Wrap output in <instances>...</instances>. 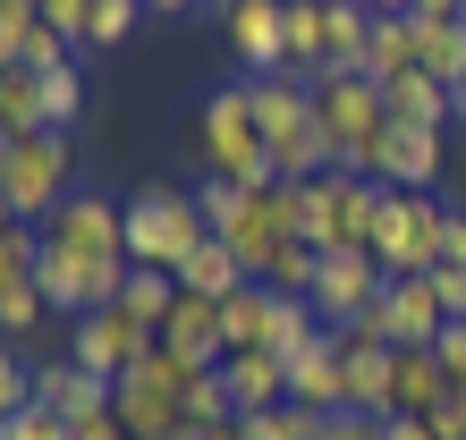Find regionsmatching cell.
Here are the masks:
<instances>
[{
    "instance_id": "1",
    "label": "cell",
    "mask_w": 466,
    "mask_h": 440,
    "mask_svg": "<svg viewBox=\"0 0 466 440\" xmlns=\"http://www.w3.org/2000/svg\"><path fill=\"white\" fill-rule=\"evenodd\" d=\"M204 365H187L178 347H161L153 355H136V373L111 381V415L127 424V440H161V432H187V381H196Z\"/></svg>"
},
{
    "instance_id": "2",
    "label": "cell",
    "mask_w": 466,
    "mask_h": 440,
    "mask_svg": "<svg viewBox=\"0 0 466 440\" xmlns=\"http://www.w3.org/2000/svg\"><path fill=\"white\" fill-rule=\"evenodd\" d=\"M314 127L339 145V170L365 178L373 135L390 127V110H381V85H373L365 68H314Z\"/></svg>"
},
{
    "instance_id": "3",
    "label": "cell",
    "mask_w": 466,
    "mask_h": 440,
    "mask_svg": "<svg viewBox=\"0 0 466 440\" xmlns=\"http://www.w3.org/2000/svg\"><path fill=\"white\" fill-rule=\"evenodd\" d=\"M212 229H204V212H196V195H178V186H136L127 195V263H153V271H170L178 280V263L196 255Z\"/></svg>"
},
{
    "instance_id": "4",
    "label": "cell",
    "mask_w": 466,
    "mask_h": 440,
    "mask_svg": "<svg viewBox=\"0 0 466 440\" xmlns=\"http://www.w3.org/2000/svg\"><path fill=\"white\" fill-rule=\"evenodd\" d=\"M196 127H204V161H212V178H229V186H271L280 170H271V145L255 135V102H246V85H221L204 110H196Z\"/></svg>"
},
{
    "instance_id": "5",
    "label": "cell",
    "mask_w": 466,
    "mask_h": 440,
    "mask_svg": "<svg viewBox=\"0 0 466 440\" xmlns=\"http://www.w3.org/2000/svg\"><path fill=\"white\" fill-rule=\"evenodd\" d=\"M68 170H76V153H68V135H60V127H51V135H25V145L0 153V204H9L25 229H43V220L76 195Z\"/></svg>"
},
{
    "instance_id": "6",
    "label": "cell",
    "mask_w": 466,
    "mask_h": 440,
    "mask_svg": "<svg viewBox=\"0 0 466 440\" xmlns=\"http://www.w3.org/2000/svg\"><path fill=\"white\" fill-rule=\"evenodd\" d=\"M441 255H450V212L432 195H390V212H381V229H373V263L390 271V280H424Z\"/></svg>"
},
{
    "instance_id": "7",
    "label": "cell",
    "mask_w": 466,
    "mask_h": 440,
    "mask_svg": "<svg viewBox=\"0 0 466 440\" xmlns=\"http://www.w3.org/2000/svg\"><path fill=\"white\" fill-rule=\"evenodd\" d=\"M289 237H297V186H289V178H271V186H255V195H238L229 229H221V245L246 263V280H263L271 255H280Z\"/></svg>"
},
{
    "instance_id": "8",
    "label": "cell",
    "mask_w": 466,
    "mask_h": 440,
    "mask_svg": "<svg viewBox=\"0 0 466 440\" xmlns=\"http://www.w3.org/2000/svg\"><path fill=\"white\" fill-rule=\"evenodd\" d=\"M43 237L68 245V255H86L94 271H127V204H111V195H68L43 220Z\"/></svg>"
},
{
    "instance_id": "9",
    "label": "cell",
    "mask_w": 466,
    "mask_h": 440,
    "mask_svg": "<svg viewBox=\"0 0 466 440\" xmlns=\"http://www.w3.org/2000/svg\"><path fill=\"white\" fill-rule=\"evenodd\" d=\"M153 339H161V330H145V322L119 314V305H102L86 322H68V365H86L94 381H127L136 355H153Z\"/></svg>"
},
{
    "instance_id": "10",
    "label": "cell",
    "mask_w": 466,
    "mask_h": 440,
    "mask_svg": "<svg viewBox=\"0 0 466 440\" xmlns=\"http://www.w3.org/2000/svg\"><path fill=\"white\" fill-rule=\"evenodd\" d=\"M381 288H390V271H381L373 255H322L314 288H306V305H314V322H322V330H348V322L365 314Z\"/></svg>"
},
{
    "instance_id": "11",
    "label": "cell",
    "mask_w": 466,
    "mask_h": 440,
    "mask_svg": "<svg viewBox=\"0 0 466 440\" xmlns=\"http://www.w3.org/2000/svg\"><path fill=\"white\" fill-rule=\"evenodd\" d=\"M373 186H390V195H432V178H441V135L432 127H381L373 135V161H365Z\"/></svg>"
},
{
    "instance_id": "12",
    "label": "cell",
    "mask_w": 466,
    "mask_h": 440,
    "mask_svg": "<svg viewBox=\"0 0 466 440\" xmlns=\"http://www.w3.org/2000/svg\"><path fill=\"white\" fill-rule=\"evenodd\" d=\"M289 406H314V415H339L348 406V339L339 330H314L289 355Z\"/></svg>"
},
{
    "instance_id": "13",
    "label": "cell",
    "mask_w": 466,
    "mask_h": 440,
    "mask_svg": "<svg viewBox=\"0 0 466 440\" xmlns=\"http://www.w3.org/2000/svg\"><path fill=\"white\" fill-rule=\"evenodd\" d=\"M280 9H289V0H212V17L229 25V60H238L246 76L289 68V60H280Z\"/></svg>"
},
{
    "instance_id": "14",
    "label": "cell",
    "mask_w": 466,
    "mask_h": 440,
    "mask_svg": "<svg viewBox=\"0 0 466 440\" xmlns=\"http://www.w3.org/2000/svg\"><path fill=\"white\" fill-rule=\"evenodd\" d=\"M221 373H229V398H238V415H263V406H289V365H280L271 347L221 355Z\"/></svg>"
},
{
    "instance_id": "15",
    "label": "cell",
    "mask_w": 466,
    "mask_h": 440,
    "mask_svg": "<svg viewBox=\"0 0 466 440\" xmlns=\"http://www.w3.org/2000/svg\"><path fill=\"white\" fill-rule=\"evenodd\" d=\"M381 110H390L399 127H432V135H441V127L458 119V94L432 85L424 68H407V76H390V85H381Z\"/></svg>"
},
{
    "instance_id": "16",
    "label": "cell",
    "mask_w": 466,
    "mask_h": 440,
    "mask_svg": "<svg viewBox=\"0 0 466 440\" xmlns=\"http://www.w3.org/2000/svg\"><path fill=\"white\" fill-rule=\"evenodd\" d=\"M381 305H390V347H432L441 339V296H432V280H390V296H381Z\"/></svg>"
},
{
    "instance_id": "17",
    "label": "cell",
    "mask_w": 466,
    "mask_h": 440,
    "mask_svg": "<svg viewBox=\"0 0 466 440\" xmlns=\"http://www.w3.org/2000/svg\"><path fill=\"white\" fill-rule=\"evenodd\" d=\"M458 390V381L441 373V355L432 347H399V381H390V415H432Z\"/></svg>"
},
{
    "instance_id": "18",
    "label": "cell",
    "mask_w": 466,
    "mask_h": 440,
    "mask_svg": "<svg viewBox=\"0 0 466 440\" xmlns=\"http://www.w3.org/2000/svg\"><path fill=\"white\" fill-rule=\"evenodd\" d=\"M407 25H416V68L458 94L466 85V25L458 17H407Z\"/></svg>"
},
{
    "instance_id": "19",
    "label": "cell",
    "mask_w": 466,
    "mask_h": 440,
    "mask_svg": "<svg viewBox=\"0 0 466 440\" xmlns=\"http://www.w3.org/2000/svg\"><path fill=\"white\" fill-rule=\"evenodd\" d=\"M178 288H187V296H212V305H229V296H238V288H255V280H246V263L229 255L221 237H204L196 255L178 263Z\"/></svg>"
},
{
    "instance_id": "20",
    "label": "cell",
    "mask_w": 466,
    "mask_h": 440,
    "mask_svg": "<svg viewBox=\"0 0 466 440\" xmlns=\"http://www.w3.org/2000/svg\"><path fill=\"white\" fill-rule=\"evenodd\" d=\"M390 381H399V347H356L348 339V406L390 424Z\"/></svg>"
},
{
    "instance_id": "21",
    "label": "cell",
    "mask_w": 466,
    "mask_h": 440,
    "mask_svg": "<svg viewBox=\"0 0 466 440\" xmlns=\"http://www.w3.org/2000/svg\"><path fill=\"white\" fill-rule=\"evenodd\" d=\"M280 60L297 76H314L322 60H331V25H322V0H289L280 9Z\"/></svg>"
},
{
    "instance_id": "22",
    "label": "cell",
    "mask_w": 466,
    "mask_h": 440,
    "mask_svg": "<svg viewBox=\"0 0 466 440\" xmlns=\"http://www.w3.org/2000/svg\"><path fill=\"white\" fill-rule=\"evenodd\" d=\"M0 135H9V145H25V135H51L43 76H25V68H0Z\"/></svg>"
},
{
    "instance_id": "23",
    "label": "cell",
    "mask_w": 466,
    "mask_h": 440,
    "mask_svg": "<svg viewBox=\"0 0 466 440\" xmlns=\"http://www.w3.org/2000/svg\"><path fill=\"white\" fill-rule=\"evenodd\" d=\"M271 305H280V288H238L229 305H221V339H229V355H246V347H263L271 339Z\"/></svg>"
},
{
    "instance_id": "24",
    "label": "cell",
    "mask_w": 466,
    "mask_h": 440,
    "mask_svg": "<svg viewBox=\"0 0 466 440\" xmlns=\"http://www.w3.org/2000/svg\"><path fill=\"white\" fill-rule=\"evenodd\" d=\"M416 68V25L407 17H373V43H365V76L373 85H390V76Z\"/></svg>"
},
{
    "instance_id": "25",
    "label": "cell",
    "mask_w": 466,
    "mask_h": 440,
    "mask_svg": "<svg viewBox=\"0 0 466 440\" xmlns=\"http://www.w3.org/2000/svg\"><path fill=\"white\" fill-rule=\"evenodd\" d=\"M170 305H178V280H170V271H153V263H136L127 288H119V314H136L145 330H161V322H170Z\"/></svg>"
},
{
    "instance_id": "26",
    "label": "cell",
    "mask_w": 466,
    "mask_h": 440,
    "mask_svg": "<svg viewBox=\"0 0 466 440\" xmlns=\"http://www.w3.org/2000/svg\"><path fill=\"white\" fill-rule=\"evenodd\" d=\"M221 424H238V398H229V373L212 365L187 381V432H221Z\"/></svg>"
},
{
    "instance_id": "27",
    "label": "cell",
    "mask_w": 466,
    "mask_h": 440,
    "mask_svg": "<svg viewBox=\"0 0 466 440\" xmlns=\"http://www.w3.org/2000/svg\"><path fill=\"white\" fill-rule=\"evenodd\" d=\"M322 415L314 406H263V415H238V440H314Z\"/></svg>"
},
{
    "instance_id": "28",
    "label": "cell",
    "mask_w": 466,
    "mask_h": 440,
    "mask_svg": "<svg viewBox=\"0 0 466 440\" xmlns=\"http://www.w3.org/2000/svg\"><path fill=\"white\" fill-rule=\"evenodd\" d=\"M314 271H322V245H306V237H289L280 255H271V271H263V288H280V296H306V288H314Z\"/></svg>"
},
{
    "instance_id": "29",
    "label": "cell",
    "mask_w": 466,
    "mask_h": 440,
    "mask_svg": "<svg viewBox=\"0 0 466 440\" xmlns=\"http://www.w3.org/2000/svg\"><path fill=\"white\" fill-rule=\"evenodd\" d=\"M145 17H153L145 0H94V35H86V51H119Z\"/></svg>"
},
{
    "instance_id": "30",
    "label": "cell",
    "mask_w": 466,
    "mask_h": 440,
    "mask_svg": "<svg viewBox=\"0 0 466 440\" xmlns=\"http://www.w3.org/2000/svg\"><path fill=\"white\" fill-rule=\"evenodd\" d=\"M35 263H43V229H0V288H25L35 280Z\"/></svg>"
},
{
    "instance_id": "31",
    "label": "cell",
    "mask_w": 466,
    "mask_h": 440,
    "mask_svg": "<svg viewBox=\"0 0 466 440\" xmlns=\"http://www.w3.org/2000/svg\"><path fill=\"white\" fill-rule=\"evenodd\" d=\"M43 110H51V127H60V135L76 127V110H86V76H76V60L43 76Z\"/></svg>"
},
{
    "instance_id": "32",
    "label": "cell",
    "mask_w": 466,
    "mask_h": 440,
    "mask_svg": "<svg viewBox=\"0 0 466 440\" xmlns=\"http://www.w3.org/2000/svg\"><path fill=\"white\" fill-rule=\"evenodd\" d=\"M25 406H35V365H25V355L0 339V424L25 415Z\"/></svg>"
},
{
    "instance_id": "33",
    "label": "cell",
    "mask_w": 466,
    "mask_h": 440,
    "mask_svg": "<svg viewBox=\"0 0 466 440\" xmlns=\"http://www.w3.org/2000/svg\"><path fill=\"white\" fill-rule=\"evenodd\" d=\"M43 288L25 280V288H0V339H35V322H43Z\"/></svg>"
},
{
    "instance_id": "34",
    "label": "cell",
    "mask_w": 466,
    "mask_h": 440,
    "mask_svg": "<svg viewBox=\"0 0 466 440\" xmlns=\"http://www.w3.org/2000/svg\"><path fill=\"white\" fill-rule=\"evenodd\" d=\"M35 0H0V68H17L25 60V43H35Z\"/></svg>"
},
{
    "instance_id": "35",
    "label": "cell",
    "mask_w": 466,
    "mask_h": 440,
    "mask_svg": "<svg viewBox=\"0 0 466 440\" xmlns=\"http://www.w3.org/2000/svg\"><path fill=\"white\" fill-rule=\"evenodd\" d=\"M35 17H43L60 43H76V51H86V35H94V0H35Z\"/></svg>"
},
{
    "instance_id": "36",
    "label": "cell",
    "mask_w": 466,
    "mask_h": 440,
    "mask_svg": "<svg viewBox=\"0 0 466 440\" xmlns=\"http://www.w3.org/2000/svg\"><path fill=\"white\" fill-rule=\"evenodd\" d=\"M238 195H246V186H229V178H204V186H196V212H204V229H212V237L229 229V212H238Z\"/></svg>"
},
{
    "instance_id": "37",
    "label": "cell",
    "mask_w": 466,
    "mask_h": 440,
    "mask_svg": "<svg viewBox=\"0 0 466 440\" xmlns=\"http://www.w3.org/2000/svg\"><path fill=\"white\" fill-rule=\"evenodd\" d=\"M0 440H68V424L51 415V406H25V415H9V424H0Z\"/></svg>"
},
{
    "instance_id": "38",
    "label": "cell",
    "mask_w": 466,
    "mask_h": 440,
    "mask_svg": "<svg viewBox=\"0 0 466 440\" xmlns=\"http://www.w3.org/2000/svg\"><path fill=\"white\" fill-rule=\"evenodd\" d=\"M314 440H381V415H365V406H339V415H322Z\"/></svg>"
},
{
    "instance_id": "39",
    "label": "cell",
    "mask_w": 466,
    "mask_h": 440,
    "mask_svg": "<svg viewBox=\"0 0 466 440\" xmlns=\"http://www.w3.org/2000/svg\"><path fill=\"white\" fill-rule=\"evenodd\" d=\"M424 280H432V296H441V314H450V322H466V271H458V263H432Z\"/></svg>"
},
{
    "instance_id": "40",
    "label": "cell",
    "mask_w": 466,
    "mask_h": 440,
    "mask_svg": "<svg viewBox=\"0 0 466 440\" xmlns=\"http://www.w3.org/2000/svg\"><path fill=\"white\" fill-rule=\"evenodd\" d=\"M432 355H441V373H450V381H466V322H441Z\"/></svg>"
},
{
    "instance_id": "41",
    "label": "cell",
    "mask_w": 466,
    "mask_h": 440,
    "mask_svg": "<svg viewBox=\"0 0 466 440\" xmlns=\"http://www.w3.org/2000/svg\"><path fill=\"white\" fill-rule=\"evenodd\" d=\"M424 424H432V440H466V406H458V390H450L441 406H432Z\"/></svg>"
},
{
    "instance_id": "42",
    "label": "cell",
    "mask_w": 466,
    "mask_h": 440,
    "mask_svg": "<svg viewBox=\"0 0 466 440\" xmlns=\"http://www.w3.org/2000/svg\"><path fill=\"white\" fill-rule=\"evenodd\" d=\"M68 440H127V424L102 406V415H86V424H68Z\"/></svg>"
},
{
    "instance_id": "43",
    "label": "cell",
    "mask_w": 466,
    "mask_h": 440,
    "mask_svg": "<svg viewBox=\"0 0 466 440\" xmlns=\"http://www.w3.org/2000/svg\"><path fill=\"white\" fill-rule=\"evenodd\" d=\"M381 440H432V424H424V415H390V424H381Z\"/></svg>"
},
{
    "instance_id": "44",
    "label": "cell",
    "mask_w": 466,
    "mask_h": 440,
    "mask_svg": "<svg viewBox=\"0 0 466 440\" xmlns=\"http://www.w3.org/2000/svg\"><path fill=\"white\" fill-rule=\"evenodd\" d=\"M441 263H458V271H466V212H450V255H441Z\"/></svg>"
},
{
    "instance_id": "45",
    "label": "cell",
    "mask_w": 466,
    "mask_h": 440,
    "mask_svg": "<svg viewBox=\"0 0 466 440\" xmlns=\"http://www.w3.org/2000/svg\"><path fill=\"white\" fill-rule=\"evenodd\" d=\"M407 17H458V0H416Z\"/></svg>"
},
{
    "instance_id": "46",
    "label": "cell",
    "mask_w": 466,
    "mask_h": 440,
    "mask_svg": "<svg viewBox=\"0 0 466 440\" xmlns=\"http://www.w3.org/2000/svg\"><path fill=\"white\" fill-rule=\"evenodd\" d=\"M365 9H373V17H407L416 0H365Z\"/></svg>"
},
{
    "instance_id": "47",
    "label": "cell",
    "mask_w": 466,
    "mask_h": 440,
    "mask_svg": "<svg viewBox=\"0 0 466 440\" xmlns=\"http://www.w3.org/2000/svg\"><path fill=\"white\" fill-rule=\"evenodd\" d=\"M145 9H153V17H178V9H196V0H145Z\"/></svg>"
},
{
    "instance_id": "48",
    "label": "cell",
    "mask_w": 466,
    "mask_h": 440,
    "mask_svg": "<svg viewBox=\"0 0 466 440\" xmlns=\"http://www.w3.org/2000/svg\"><path fill=\"white\" fill-rule=\"evenodd\" d=\"M0 229H17V212H9V204H0Z\"/></svg>"
},
{
    "instance_id": "49",
    "label": "cell",
    "mask_w": 466,
    "mask_h": 440,
    "mask_svg": "<svg viewBox=\"0 0 466 440\" xmlns=\"http://www.w3.org/2000/svg\"><path fill=\"white\" fill-rule=\"evenodd\" d=\"M161 440H196V432H161Z\"/></svg>"
},
{
    "instance_id": "50",
    "label": "cell",
    "mask_w": 466,
    "mask_h": 440,
    "mask_svg": "<svg viewBox=\"0 0 466 440\" xmlns=\"http://www.w3.org/2000/svg\"><path fill=\"white\" fill-rule=\"evenodd\" d=\"M458 119H466V85H458Z\"/></svg>"
},
{
    "instance_id": "51",
    "label": "cell",
    "mask_w": 466,
    "mask_h": 440,
    "mask_svg": "<svg viewBox=\"0 0 466 440\" xmlns=\"http://www.w3.org/2000/svg\"><path fill=\"white\" fill-rule=\"evenodd\" d=\"M458 25H466V0H458Z\"/></svg>"
},
{
    "instance_id": "52",
    "label": "cell",
    "mask_w": 466,
    "mask_h": 440,
    "mask_svg": "<svg viewBox=\"0 0 466 440\" xmlns=\"http://www.w3.org/2000/svg\"><path fill=\"white\" fill-rule=\"evenodd\" d=\"M0 153H9V135H0Z\"/></svg>"
}]
</instances>
